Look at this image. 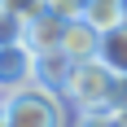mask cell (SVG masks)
Returning a JSON list of instances; mask_svg holds the SVG:
<instances>
[{"label": "cell", "mask_w": 127, "mask_h": 127, "mask_svg": "<svg viewBox=\"0 0 127 127\" xmlns=\"http://www.w3.org/2000/svg\"><path fill=\"white\" fill-rule=\"evenodd\" d=\"M114 114H118V123H123V127H127V105H118Z\"/></svg>", "instance_id": "obj_13"}, {"label": "cell", "mask_w": 127, "mask_h": 127, "mask_svg": "<svg viewBox=\"0 0 127 127\" xmlns=\"http://www.w3.org/2000/svg\"><path fill=\"white\" fill-rule=\"evenodd\" d=\"M0 101H4V96H0Z\"/></svg>", "instance_id": "obj_15"}, {"label": "cell", "mask_w": 127, "mask_h": 127, "mask_svg": "<svg viewBox=\"0 0 127 127\" xmlns=\"http://www.w3.org/2000/svg\"><path fill=\"white\" fill-rule=\"evenodd\" d=\"M62 53L70 62H88L101 53V31L88 22V18H70L66 22V39H62Z\"/></svg>", "instance_id": "obj_5"}, {"label": "cell", "mask_w": 127, "mask_h": 127, "mask_svg": "<svg viewBox=\"0 0 127 127\" xmlns=\"http://www.w3.org/2000/svg\"><path fill=\"white\" fill-rule=\"evenodd\" d=\"M0 4H4V9H13L18 18H26V22H31L35 13H44V0H0Z\"/></svg>", "instance_id": "obj_12"}, {"label": "cell", "mask_w": 127, "mask_h": 127, "mask_svg": "<svg viewBox=\"0 0 127 127\" xmlns=\"http://www.w3.org/2000/svg\"><path fill=\"white\" fill-rule=\"evenodd\" d=\"M114 88H118V75L101 57H88V62H75L70 66V79H66V101L75 110H101V105L114 101Z\"/></svg>", "instance_id": "obj_2"}, {"label": "cell", "mask_w": 127, "mask_h": 127, "mask_svg": "<svg viewBox=\"0 0 127 127\" xmlns=\"http://www.w3.org/2000/svg\"><path fill=\"white\" fill-rule=\"evenodd\" d=\"M62 101H66L62 92L44 88V83H31V88L4 96V118H9V127H62L66 123Z\"/></svg>", "instance_id": "obj_1"}, {"label": "cell", "mask_w": 127, "mask_h": 127, "mask_svg": "<svg viewBox=\"0 0 127 127\" xmlns=\"http://www.w3.org/2000/svg\"><path fill=\"white\" fill-rule=\"evenodd\" d=\"M118 79H127V22L114 31H101V53H96Z\"/></svg>", "instance_id": "obj_7"}, {"label": "cell", "mask_w": 127, "mask_h": 127, "mask_svg": "<svg viewBox=\"0 0 127 127\" xmlns=\"http://www.w3.org/2000/svg\"><path fill=\"white\" fill-rule=\"evenodd\" d=\"M70 66H75V62H70L62 48H53V53H35V83H44V88H53V92H66Z\"/></svg>", "instance_id": "obj_6"}, {"label": "cell", "mask_w": 127, "mask_h": 127, "mask_svg": "<svg viewBox=\"0 0 127 127\" xmlns=\"http://www.w3.org/2000/svg\"><path fill=\"white\" fill-rule=\"evenodd\" d=\"M22 31H26V18L0 4V44H22Z\"/></svg>", "instance_id": "obj_9"}, {"label": "cell", "mask_w": 127, "mask_h": 127, "mask_svg": "<svg viewBox=\"0 0 127 127\" xmlns=\"http://www.w3.org/2000/svg\"><path fill=\"white\" fill-rule=\"evenodd\" d=\"M44 9L70 22V18H83V9H88V0H44Z\"/></svg>", "instance_id": "obj_11"}, {"label": "cell", "mask_w": 127, "mask_h": 127, "mask_svg": "<svg viewBox=\"0 0 127 127\" xmlns=\"http://www.w3.org/2000/svg\"><path fill=\"white\" fill-rule=\"evenodd\" d=\"M0 127H9V118H4V101H0Z\"/></svg>", "instance_id": "obj_14"}, {"label": "cell", "mask_w": 127, "mask_h": 127, "mask_svg": "<svg viewBox=\"0 0 127 127\" xmlns=\"http://www.w3.org/2000/svg\"><path fill=\"white\" fill-rule=\"evenodd\" d=\"M83 18H88L96 31H114V26L127 22V0H88Z\"/></svg>", "instance_id": "obj_8"}, {"label": "cell", "mask_w": 127, "mask_h": 127, "mask_svg": "<svg viewBox=\"0 0 127 127\" xmlns=\"http://www.w3.org/2000/svg\"><path fill=\"white\" fill-rule=\"evenodd\" d=\"M35 83V53L26 44H0V96Z\"/></svg>", "instance_id": "obj_3"}, {"label": "cell", "mask_w": 127, "mask_h": 127, "mask_svg": "<svg viewBox=\"0 0 127 127\" xmlns=\"http://www.w3.org/2000/svg\"><path fill=\"white\" fill-rule=\"evenodd\" d=\"M75 127H123V123H118V114L110 105H101V110H79Z\"/></svg>", "instance_id": "obj_10"}, {"label": "cell", "mask_w": 127, "mask_h": 127, "mask_svg": "<svg viewBox=\"0 0 127 127\" xmlns=\"http://www.w3.org/2000/svg\"><path fill=\"white\" fill-rule=\"evenodd\" d=\"M62 39H66V18H57V13H35L31 22H26L22 31V44L31 53H53V48H62Z\"/></svg>", "instance_id": "obj_4"}]
</instances>
